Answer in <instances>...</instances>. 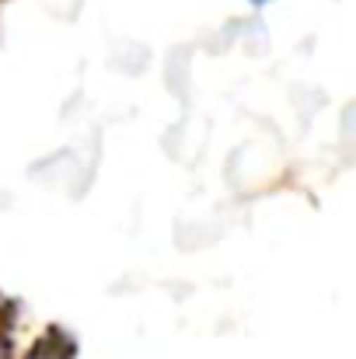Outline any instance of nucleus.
<instances>
[{"instance_id":"obj_1","label":"nucleus","mask_w":356,"mask_h":359,"mask_svg":"<svg viewBox=\"0 0 356 359\" xmlns=\"http://www.w3.org/2000/svg\"><path fill=\"white\" fill-rule=\"evenodd\" d=\"M0 359H7V349H4V342H0Z\"/></svg>"},{"instance_id":"obj_2","label":"nucleus","mask_w":356,"mask_h":359,"mask_svg":"<svg viewBox=\"0 0 356 359\" xmlns=\"http://www.w3.org/2000/svg\"><path fill=\"white\" fill-rule=\"evenodd\" d=\"M251 4H269V0H251Z\"/></svg>"},{"instance_id":"obj_3","label":"nucleus","mask_w":356,"mask_h":359,"mask_svg":"<svg viewBox=\"0 0 356 359\" xmlns=\"http://www.w3.org/2000/svg\"><path fill=\"white\" fill-rule=\"evenodd\" d=\"M35 359H39V356H35Z\"/></svg>"}]
</instances>
